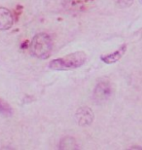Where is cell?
I'll return each instance as SVG.
<instances>
[{"label":"cell","instance_id":"cell-4","mask_svg":"<svg viewBox=\"0 0 142 150\" xmlns=\"http://www.w3.org/2000/svg\"><path fill=\"white\" fill-rule=\"evenodd\" d=\"M111 86L108 82H100L96 85L95 91H93V100L96 103H103L110 97L111 95Z\"/></svg>","mask_w":142,"mask_h":150},{"label":"cell","instance_id":"cell-5","mask_svg":"<svg viewBox=\"0 0 142 150\" xmlns=\"http://www.w3.org/2000/svg\"><path fill=\"white\" fill-rule=\"evenodd\" d=\"M14 23V18L7 8L0 7V30L11 28Z\"/></svg>","mask_w":142,"mask_h":150},{"label":"cell","instance_id":"cell-1","mask_svg":"<svg viewBox=\"0 0 142 150\" xmlns=\"http://www.w3.org/2000/svg\"><path fill=\"white\" fill-rule=\"evenodd\" d=\"M87 55L84 52H75L66 55L60 59H54L50 62L49 67L54 70H70L78 68L85 64Z\"/></svg>","mask_w":142,"mask_h":150},{"label":"cell","instance_id":"cell-8","mask_svg":"<svg viewBox=\"0 0 142 150\" xmlns=\"http://www.w3.org/2000/svg\"><path fill=\"white\" fill-rule=\"evenodd\" d=\"M0 113L4 114L6 116H9L12 114V108L9 105L8 103H6L4 100L0 98Z\"/></svg>","mask_w":142,"mask_h":150},{"label":"cell","instance_id":"cell-9","mask_svg":"<svg viewBox=\"0 0 142 150\" xmlns=\"http://www.w3.org/2000/svg\"><path fill=\"white\" fill-rule=\"evenodd\" d=\"M115 2L120 8H126L132 4L134 0H115Z\"/></svg>","mask_w":142,"mask_h":150},{"label":"cell","instance_id":"cell-2","mask_svg":"<svg viewBox=\"0 0 142 150\" xmlns=\"http://www.w3.org/2000/svg\"><path fill=\"white\" fill-rule=\"evenodd\" d=\"M53 50V41L47 33H38L30 43V52L38 59H48Z\"/></svg>","mask_w":142,"mask_h":150},{"label":"cell","instance_id":"cell-3","mask_svg":"<svg viewBox=\"0 0 142 150\" xmlns=\"http://www.w3.org/2000/svg\"><path fill=\"white\" fill-rule=\"evenodd\" d=\"M75 117H76L78 125L81 126V127H88L93 123L95 115H93V110L90 107L83 106L77 110Z\"/></svg>","mask_w":142,"mask_h":150},{"label":"cell","instance_id":"cell-6","mask_svg":"<svg viewBox=\"0 0 142 150\" xmlns=\"http://www.w3.org/2000/svg\"><path fill=\"white\" fill-rule=\"evenodd\" d=\"M126 51V45L125 44L121 48H119L116 52H114L113 54H110V55H107V56H102L101 61L104 62L105 64H114V62H118L124 55H125Z\"/></svg>","mask_w":142,"mask_h":150},{"label":"cell","instance_id":"cell-7","mask_svg":"<svg viewBox=\"0 0 142 150\" xmlns=\"http://www.w3.org/2000/svg\"><path fill=\"white\" fill-rule=\"evenodd\" d=\"M78 144L76 142V139L70 137H66L64 139H62L60 140V144H59V149H77Z\"/></svg>","mask_w":142,"mask_h":150}]
</instances>
